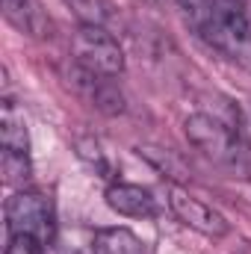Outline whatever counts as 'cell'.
<instances>
[{"instance_id":"1","label":"cell","mask_w":251,"mask_h":254,"mask_svg":"<svg viewBox=\"0 0 251 254\" xmlns=\"http://www.w3.org/2000/svg\"><path fill=\"white\" fill-rule=\"evenodd\" d=\"M198 39L251 68V15L246 0H178Z\"/></svg>"},{"instance_id":"2","label":"cell","mask_w":251,"mask_h":254,"mask_svg":"<svg viewBox=\"0 0 251 254\" xmlns=\"http://www.w3.org/2000/svg\"><path fill=\"white\" fill-rule=\"evenodd\" d=\"M184 133H187L189 145L195 151H201L207 160H213L216 166L237 172V175L249 172V145L234 125H228L210 113H192L184 122Z\"/></svg>"},{"instance_id":"3","label":"cell","mask_w":251,"mask_h":254,"mask_svg":"<svg viewBox=\"0 0 251 254\" xmlns=\"http://www.w3.org/2000/svg\"><path fill=\"white\" fill-rule=\"evenodd\" d=\"M6 231L9 237L48 252L57 240V213L51 198L33 190H18L6 201Z\"/></svg>"},{"instance_id":"4","label":"cell","mask_w":251,"mask_h":254,"mask_svg":"<svg viewBox=\"0 0 251 254\" xmlns=\"http://www.w3.org/2000/svg\"><path fill=\"white\" fill-rule=\"evenodd\" d=\"M74 63L101 77H119L125 71V51L119 39L104 27H80L71 42Z\"/></svg>"},{"instance_id":"5","label":"cell","mask_w":251,"mask_h":254,"mask_svg":"<svg viewBox=\"0 0 251 254\" xmlns=\"http://www.w3.org/2000/svg\"><path fill=\"white\" fill-rule=\"evenodd\" d=\"M169 207H172V213L178 216L181 225H187V228L204 234V237L222 240V237L231 231V222H228L219 210H213V207L204 204L201 198L189 195V192L184 190V187H178V184L169 187Z\"/></svg>"},{"instance_id":"6","label":"cell","mask_w":251,"mask_h":254,"mask_svg":"<svg viewBox=\"0 0 251 254\" xmlns=\"http://www.w3.org/2000/svg\"><path fill=\"white\" fill-rule=\"evenodd\" d=\"M110 210H116L119 216L127 219H154L157 216V198L154 192L139 187V184H110L104 192Z\"/></svg>"},{"instance_id":"7","label":"cell","mask_w":251,"mask_h":254,"mask_svg":"<svg viewBox=\"0 0 251 254\" xmlns=\"http://www.w3.org/2000/svg\"><path fill=\"white\" fill-rule=\"evenodd\" d=\"M77 77H80V89L86 92V98L92 101L95 110H101L104 116H119L125 113V95L122 89L113 83V77H101V74H92L86 68L77 65Z\"/></svg>"},{"instance_id":"8","label":"cell","mask_w":251,"mask_h":254,"mask_svg":"<svg viewBox=\"0 0 251 254\" xmlns=\"http://www.w3.org/2000/svg\"><path fill=\"white\" fill-rule=\"evenodd\" d=\"M0 148H3V154H24V157H30L27 119H24V110L12 98H3V104H0Z\"/></svg>"},{"instance_id":"9","label":"cell","mask_w":251,"mask_h":254,"mask_svg":"<svg viewBox=\"0 0 251 254\" xmlns=\"http://www.w3.org/2000/svg\"><path fill=\"white\" fill-rule=\"evenodd\" d=\"M92 254H145V246L130 228H101L95 234Z\"/></svg>"},{"instance_id":"10","label":"cell","mask_w":251,"mask_h":254,"mask_svg":"<svg viewBox=\"0 0 251 254\" xmlns=\"http://www.w3.org/2000/svg\"><path fill=\"white\" fill-rule=\"evenodd\" d=\"M3 15L18 33L42 36V30H45V18H42L36 0H3Z\"/></svg>"},{"instance_id":"11","label":"cell","mask_w":251,"mask_h":254,"mask_svg":"<svg viewBox=\"0 0 251 254\" xmlns=\"http://www.w3.org/2000/svg\"><path fill=\"white\" fill-rule=\"evenodd\" d=\"M65 3L74 12V18L80 21V27L110 30V24L116 21V3L113 0H65Z\"/></svg>"},{"instance_id":"12","label":"cell","mask_w":251,"mask_h":254,"mask_svg":"<svg viewBox=\"0 0 251 254\" xmlns=\"http://www.w3.org/2000/svg\"><path fill=\"white\" fill-rule=\"evenodd\" d=\"M30 157L24 154H3V181L6 187H24L30 181Z\"/></svg>"},{"instance_id":"13","label":"cell","mask_w":251,"mask_h":254,"mask_svg":"<svg viewBox=\"0 0 251 254\" xmlns=\"http://www.w3.org/2000/svg\"><path fill=\"white\" fill-rule=\"evenodd\" d=\"M77 154H80V160H86L101 178L110 175V163H107V157H104V151H101V145H98L95 139H80V142H77Z\"/></svg>"},{"instance_id":"14","label":"cell","mask_w":251,"mask_h":254,"mask_svg":"<svg viewBox=\"0 0 251 254\" xmlns=\"http://www.w3.org/2000/svg\"><path fill=\"white\" fill-rule=\"evenodd\" d=\"M6 254H48V252L39 249V246H33V243H27V240H15V237H9Z\"/></svg>"},{"instance_id":"15","label":"cell","mask_w":251,"mask_h":254,"mask_svg":"<svg viewBox=\"0 0 251 254\" xmlns=\"http://www.w3.org/2000/svg\"><path fill=\"white\" fill-rule=\"evenodd\" d=\"M142 3H148V6H163L166 0H142Z\"/></svg>"}]
</instances>
